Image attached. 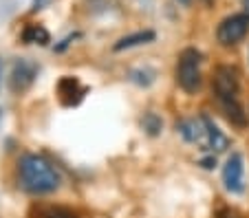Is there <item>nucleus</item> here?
Wrapping results in <instances>:
<instances>
[{"label":"nucleus","mask_w":249,"mask_h":218,"mask_svg":"<svg viewBox=\"0 0 249 218\" xmlns=\"http://www.w3.org/2000/svg\"><path fill=\"white\" fill-rule=\"evenodd\" d=\"M18 183L27 194L44 196L60 190L62 176L42 154H24L18 163Z\"/></svg>","instance_id":"1"},{"label":"nucleus","mask_w":249,"mask_h":218,"mask_svg":"<svg viewBox=\"0 0 249 218\" xmlns=\"http://www.w3.org/2000/svg\"><path fill=\"white\" fill-rule=\"evenodd\" d=\"M177 82L185 93H196L201 88V53L196 49L188 47L181 51L179 55V64H177Z\"/></svg>","instance_id":"2"},{"label":"nucleus","mask_w":249,"mask_h":218,"mask_svg":"<svg viewBox=\"0 0 249 218\" xmlns=\"http://www.w3.org/2000/svg\"><path fill=\"white\" fill-rule=\"evenodd\" d=\"M212 88H214V95L221 101V106L230 104V101H238V90H240L238 71H236L234 67H227V64L218 67L216 73H214V84H212Z\"/></svg>","instance_id":"3"},{"label":"nucleus","mask_w":249,"mask_h":218,"mask_svg":"<svg viewBox=\"0 0 249 218\" xmlns=\"http://www.w3.org/2000/svg\"><path fill=\"white\" fill-rule=\"evenodd\" d=\"M249 34V14L240 11V14H231L218 24L216 29V40L223 47H234V44L243 42L245 35Z\"/></svg>","instance_id":"4"},{"label":"nucleus","mask_w":249,"mask_h":218,"mask_svg":"<svg viewBox=\"0 0 249 218\" xmlns=\"http://www.w3.org/2000/svg\"><path fill=\"white\" fill-rule=\"evenodd\" d=\"M243 174H245V161L240 152H231V157L227 159L225 168H223V183L225 190L231 194H240L245 190L243 183Z\"/></svg>","instance_id":"5"},{"label":"nucleus","mask_w":249,"mask_h":218,"mask_svg":"<svg viewBox=\"0 0 249 218\" xmlns=\"http://www.w3.org/2000/svg\"><path fill=\"white\" fill-rule=\"evenodd\" d=\"M36 75H38V67L31 60H24V57L16 60L14 68H11V77H9L11 90L14 93H24L36 82Z\"/></svg>","instance_id":"6"},{"label":"nucleus","mask_w":249,"mask_h":218,"mask_svg":"<svg viewBox=\"0 0 249 218\" xmlns=\"http://www.w3.org/2000/svg\"><path fill=\"white\" fill-rule=\"evenodd\" d=\"M177 130L183 134L185 141H190V143H203V146H207L205 126H203L201 119H183L181 123H177Z\"/></svg>","instance_id":"7"},{"label":"nucleus","mask_w":249,"mask_h":218,"mask_svg":"<svg viewBox=\"0 0 249 218\" xmlns=\"http://www.w3.org/2000/svg\"><path fill=\"white\" fill-rule=\"evenodd\" d=\"M57 93L62 97V104L64 106H73L82 100L84 95V88L80 86L77 77H62L60 84H57Z\"/></svg>","instance_id":"8"},{"label":"nucleus","mask_w":249,"mask_h":218,"mask_svg":"<svg viewBox=\"0 0 249 218\" xmlns=\"http://www.w3.org/2000/svg\"><path fill=\"white\" fill-rule=\"evenodd\" d=\"M203 126H205V134H207V148H212L214 152H223L227 150V146H230V139L225 137V134L221 133V128H218L216 123L212 121L207 115H203L201 117Z\"/></svg>","instance_id":"9"},{"label":"nucleus","mask_w":249,"mask_h":218,"mask_svg":"<svg viewBox=\"0 0 249 218\" xmlns=\"http://www.w3.org/2000/svg\"><path fill=\"white\" fill-rule=\"evenodd\" d=\"M155 31L146 29V31H137V34H130V35H124L122 40L113 44V51H126V49H135V47H141V44H150L155 42Z\"/></svg>","instance_id":"10"},{"label":"nucleus","mask_w":249,"mask_h":218,"mask_svg":"<svg viewBox=\"0 0 249 218\" xmlns=\"http://www.w3.org/2000/svg\"><path fill=\"white\" fill-rule=\"evenodd\" d=\"M22 40L29 44L36 42V44H40V47H44V44L51 42V35H49V31L44 27H40V24H29V27L24 29Z\"/></svg>","instance_id":"11"},{"label":"nucleus","mask_w":249,"mask_h":218,"mask_svg":"<svg viewBox=\"0 0 249 218\" xmlns=\"http://www.w3.org/2000/svg\"><path fill=\"white\" fill-rule=\"evenodd\" d=\"M223 110H225L227 119H230L234 126H238V128H245V126H247V115H245L240 101H230V104H223Z\"/></svg>","instance_id":"12"},{"label":"nucleus","mask_w":249,"mask_h":218,"mask_svg":"<svg viewBox=\"0 0 249 218\" xmlns=\"http://www.w3.org/2000/svg\"><path fill=\"white\" fill-rule=\"evenodd\" d=\"M141 126H143V130H146L150 137H157V134L163 130V121H161V117L157 113H146V117L141 119Z\"/></svg>","instance_id":"13"},{"label":"nucleus","mask_w":249,"mask_h":218,"mask_svg":"<svg viewBox=\"0 0 249 218\" xmlns=\"http://www.w3.org/2000/svg\"><path fill=\"white\" fill-rule=\"evenodd\" d=\"M155 75L157 73L152 71V68L143 67V68H135V71L130 73V80L135 82V84H139V86H150L152 82H155Z\"/></svg>","instance_id":"14"},{"label":"nucleus","mask_w":249,"mask_h":218,"mask_svg":"<svg viewBox=\"0 0 249 218\" xmlns=\"http://www.w3.org/2000/svg\"><path fill=\"white\" fill-rule=\"evenodd\" d=\"M40 216L42 218H77L75 212H71V209L66 207H44L42 212H40Z\"/></svg>","instance_id":"15"},{"label":"nucleus","mask_w":249,"mask_h":218,"mask_svg":"<svg viewBox=\"0 0 249 218\" xmlns=\"http://www.w3.org/2000/svg\"><path fill=\"white\" fill-rule=\"evenodd\" d=\"M216 218H240V214L234 207H223V209H218Z\"/></svg>","instance_id":"16"},{"label":"nucleus","mask_w":249,"mask_h":218,"mask_svg":"<svg viewBox=\"0 0 249 218\" xmlns=\"http://www.w3.org/2000/svg\"><path fill=\"white\" fill-rule=\"evenodd\" d=\"M51 2H53V0H33L31 11H33V14H36V11H42V9H47Z\"/></svg>","instance_id":"17"},{"label":"nucleus","mask_w":249,"mask_h":218,"mask_svg":"<svg viewBox=\"0 0 249 218\" xmlns=\"http://www.w3.org/2000/svg\"><path fill=\"white\" fill-rule=\"evenodd\" d=\"M216 166V159H203V168H207V170H212V168Z\"/></svg>","instance_id":"18"},{"label":"nucleus","mask_w":249,"mask_h":218,"mask_svg":"<svg viewBox=\"0 0 249 218\" xmlns=\"http://www.w3.org/2000/svg\"><path fill=\"white\" fill-rule=\"evenodd\" d=\"M181 5H190V2H192V0H179Z\"/></svg>","instance_id":"19"},{"label":"nucleus","mask_w":249,"mask_h":218,"mask_svg":"<svg viewBox=\"0 0 249 218\" xmlns=\"http://www.w3.org/2000/svg\"><path fill=\"white\" fill-rule=\"evenodd\" d=\"M0 82H2V60H0Z\"/></svg>","instance_id":"20"},{"label":"nucleus","mask_w":249,"mask_h":218,"mask_svg":"<svg viewBox=\"0 0 249 218\" xmlns=\"http://www.w3.org/2000/svg\"><path fill=\"white\" fill-rule=\"evenodd\" d=\"M243 5H245V7H247V9H249V0H243Z\"/></svg>","instance_id":"21"},{"label":"nucleus","mask_w":249,"mask_h":218,"mask_svg":"<svg viewBox=\"0 0 249 218\" xmlns=\"http://www.w3.org/2000/svg\"><path fill=\"white\" fill-rule=\"evenodd\" d=\"M203 2H205V5H212V2H214V0H203Z\"/></svg>","instance_id":"22"},{"label":"nucleus","mask_w":249,"mask_h":218,"mask_svg":"<svg viewBox=\"0 0 249 218\" xmlns=\"http://www.w3.org/2000/svg\"><path fill=\"white\" fill-rule=\"evenodd\" d=\"M0 117H2V110H0Z\"/></svg>","instance_id":"23"}]
</instances>
